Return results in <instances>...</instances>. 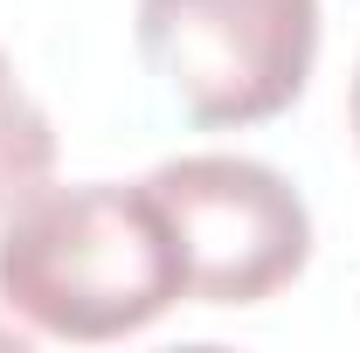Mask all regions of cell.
I'll use <instances>...</instances> for the list:
<instances>
[{"label":"cell","mask_w":360,"mask_h":353,"mask_svg":"<svg viewBox=\"0 0 360 353\" xmlns=\"http://www.w3.org/2000/svg\"><path fill=\"white\" fill-rule=\"evenodd\" d=\"M187 298L180 243L153 187H35L0 229V305L28 333L104 347Z\"/></svg>","instance_id":"cell-1"},{"label":"cell","mask_w":360,"mask_h":353,"mask_svg":"<svg viewBox=\"0 0 360 353\" xmlns=\"http://www.w3.org/2000/svg\"><path fill=\"white\" fill-rule=\"evenodd\" d=\"M139 49L194 125H264L319 63V0H139Z\"/></svg>","instance_id":"cell-2"},{"label":"cell","mask_w":360,"mask_h":353,"mask_svg":"<svg viewBox=\"0 0 360 353\" xmlns=\"http://www.w3.org/2000/svg\"><path fill=\"white\" fill-rule=\"evenodd\" d=\"M180 243L187 298L201 305H264L312 264V215L298 187L236 153H187L146 174Z\"/></svg>","instance_id":"cell-3"},{"label":"cell","mask_w":360,"mask_h":353,"mask_svg":"<svg viewBox=\"0 0 360 353\" xmlns=\"http://www.w3.org/2000/svg\"><path fill=\"white\" fill-rule=\"evenodd\" d=\"M56 167V132H49V111L21 90L14 63L0 56V208L28 201Z\"/></svg>","instance_id":"cell-4"},{"label":"cell","mask_w":360,"mask_h":353,"mask_svg":"<svg viewBox=\"0 0 360 353\" xmlns=\"http://www.w3.org/2000/svg\"><path fill=\"white\" fill-rule=\"evenodd\" d=\"M0 347H21V333H14V326H0Z\"/></svg>","instance_id":"cell-5"},{"label":"cell","mask_w":360,"mask_h":353,"mask_svg":"<svg viewBox=\"0 0 360 353\" xmlns=\"http://www.w3.org/2000/svg\"><path fill=\"white\" fill-rule=\"evenodd\" d=\"M354 139H360V77H354Z\"/></svg>","instance_id":"cell-6"}]
</instances>
